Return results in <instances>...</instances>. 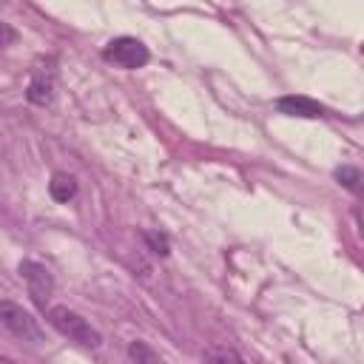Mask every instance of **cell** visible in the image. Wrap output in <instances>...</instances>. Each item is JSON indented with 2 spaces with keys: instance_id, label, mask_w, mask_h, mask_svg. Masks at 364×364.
<instances>
[{
  "instance_id": "obj_1",
  "label": "cell",
  "mask_w": 364,
  "mask_h": 364,
  "mask_svg": "<svg viewBox=\"0 0 364 364\" xmlns=\"http://www.w3.org/2000/svg\"><path fill=\"white\" fill-rule=\"evenodd\" d=\"M46 316H48V324H51L57 333L68 336V338L77 341L80 347L97 350V347L102 344L100 330H94L80 313H74V310H68V307H63V304H54V307H46Z\"/></svg>"
},
{
  "instance_id": "obj_2",
  "label": "cell",
  "mask_w": 364,
  "mask_h": 364,
  "mask_svg": "<svg viewBox=\"0 0 364 364\" xmlns=\"http://www.w3.org/2000/svg\"><path fill=\"white\" fill-rule=\"evenodd\" d=\"M148 48L136 37H117L102 48V60L119 68H142L148 63Z\"/></svg>"
},
{
  "instance_id": "obj_3",
  "label": "cell",
  "mask_w": 364,
  "mask_h": 364,
  "mask_svg": "<svg viewBox=\"0 0 364 364\" xmlns=\"http://www.w3.org/2000/svg\"><path fill=\"white\" fill-rule=\"evenodd\" d=\"M17 270H20L23 282H26V287H28L31 301H34L40 310H46L48 296L54 293V276H51V270H48L46 264H40V262H31V259H23Z\"/></svg>"
},
{
  "instance_id": "obj_4",
  "label": "cell",
  "mask_w": 364,
  "mask_h": 364,
  "mask_svg": "<svg viewBox=\"0 0 364 364\" xmlns=\"http://www.w3.org/2000/svg\"><path fill=\"white\" fill-rule=\"evenodd\" d=\"M0 321L17 336V338H23V341H43V330H40V324H37V318L28 313V310H23L20 304H14V301H0Z\"/></svg>"
},
{
  "instance_id": "obj_5",
  "label": "cell",
  "mask_w": 364,
  "mask_h": 364,
  "mask_svg": "<svg viewBox=\"0 0 364 364\" xmlns=\"http://www.w3.org/2000/svg\"><path fill=\"white\" fill-rule=\"evenodd\" d=\"M26 100L31 102V105H40V108H46V105H51V100H54V71L48 68H37L34 71V77H31V82H28V88H26Z\"/></svg>"
},
{
  "instance_id": "obj_6",
  "label": "cell",
  "mask_w": 364,
  "mask_h": 364,
  "mask_svg": "<svg viewBox=\"0 0 364 364\" xmlns=\"http://www.w3.org/2000/svg\"><path fill=\"white\" fill-rule=\"evenodd\" d=\"M276 108L287 117H307V119H316V117H324V105L310 100V97H301V94H290V97H282L276 102Z\"/></svg>"
},
{
  "instance_id": "obj_7",
  "label": "cell",
  "mask_w": 364,
  "mask_h": 364,
  "mask_svg": "<svg viewBox=\"0 0 364 364\" xmlns=\"http://www.w3.org/2000/svg\"><path fill=\"white\" fill-rule=\"evenodd\" d=\"M48 193H51L54 202H68V199L77 196V179L71 173H65V171H57L51 176V182H48Z\"/></svg>"
},
{
  "instance_id": "obj_8",
  "label": "cell",
  "mask_w": 364,
  "mask_h": 364,
  "mask_svg": "<svg viewBox=\"0 0 364 364\" xmlns=\"http://www.w3.org/2000/svg\"><path fill=\"white\" fill-rule=\"evenodd\" d=\"M205 364H245V358L225 344H210L205 347Z\"/></svg>"
},
{
  "instance_id": "obj_9",
  "label": "cell",
  "mask_w": 364,
  "mask_h": 364,
  "mask_svg": "<svg viewBox=\"0 0 364 364\" xmlns=\"http://www.w3.org/2000/svg\"><path fill=\"white\" fill-rule=\"evenodd\" d=\"M128 355H131L134 364H162V358L145 341H131L128 344Z\"/></svg>"
},
{
  "instance_id": "obj_10",
  "label": "cell",
  "mask_w": 364,
  "mask_h": 364,
  "mask_svg": "<svg viewBox=\"0 0 364 364\" xmlns=\"http://www.w3.org/2000/svg\"><path fill=\"white\" fill-rule=\"evenodd\" d=\"M336 179L347 188V191H353V193H358V185H361V171L358 168H353V165H341V168H336Z\"/></svg>"
},
{
  "instance_id": "obj_11",
  "label": "cell",
  "mask_w": 364,
  "mask_h": 364,
  "mask_svg": "<svg viewBox=\"0 0 364 364\" xmlns=\"http://www.w3.org/2000/svg\"><path fill=\"white\" fill-rule=\"evenodd\" d=\"M142 236H145L148 250H154L156 256H168V253H171V242H168L165 233H159V230H145Z\"/></svg>"
},
{
  "instance_id": "obj_12",
  "label": "cell",
  "mask_w": 364,
  "mask_h": 364,
  "mask_svg": "<svg viewBox=\"0 0 364 364\" xmlns=\"http://www.w3.org/2000/svg\"><path fill=\"white\" fill-rule=\"evenodd\" d=\"M17 40V31L9 26V23H0V48H6V46H11Z\"/></svg>"
},
{
  "instance_id": "obj_13",
  "label": "cell",
  "mask_w": 364,
  "mask_h": 364,
  "mask_svg": "<svg viewBox=\"0 0 364 364\" xmlns=\"http://www.w3.org/2000/svg\"><path fill=\"white\" fill-rule=\"evenodd\" d=\"M0 364H14V361H11L9 355H0Z\"/></svg>"
}]
</instances>
